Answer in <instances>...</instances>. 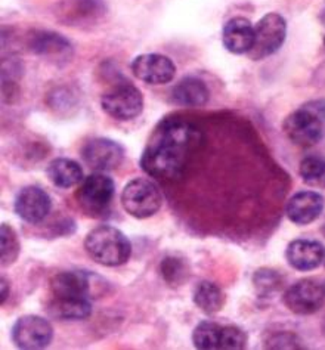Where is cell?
Wrapping results in <instances>:
<instances>
[{
	"mask_svg": "<svg viewBox=\"0 0 325 350\" xmlns=\"http://www.w3.org/2000/svg\"><path fill=\"white\" fill-rule=\"evenodd\" d=\"M201 133L181 117H167L157 124L141 157L142 170L151 178L172 182L182 178L188 155L200 145Z\"/></svg>",
	"mask_w": 325,
	"mask_h": 350,
	"instance_id": "6da1fadb",
	"label": "cell"
},
{
	"mask_svg": "<svg viewBox=\"0 0 325 350\" xmlns=\"http://www.w3.org/2000/svg\"><path fill=\"white\" fill-rule=\"evenodd\" d=\"M85 248L90 259L108 268L125 265L132 256L129 238L114 226L102 225L88 234Z\"/></svg>",
	"mask_w": 325,
	"mask_h": 350,
	"instance_id": "7a4b0ae2",
	"label": "cell"
},
{
	"mask_svg": "<svg viewBox=\"0 0 325 350\" xmlns=\"http://www.w3.org/2000/svg\"><path fill=\"white\" fill-rule=\"evenodd\" d=\"M284 132L289 139L308 148L325 136V100H313L285 118Z\"/></svg>",
	"mask_w": 325,
	"mask_h": 350,
	"instance_id": "3957f363",
	"label": "cell"
},
{
	"mask_svg": "<svg viewBox=\"0 0 325 350\" xmlns=\"http://www.w3.org/2000/svg\"><path fill=\"white\" fill-rule=\"evenodd\" d=\"M122 206L130 216L148 219L159 213L163 206V196L153 180L136 178L125 187L122 192Z\"/></svg>",
	"mask_w": 325,
	"mask_h": 350,
	"instance_id": "277c9868",
	"label": "cell"
},
{
	"mask_svg": "<svg viewBox=\"0 0 325 350\" xmlns=\"http://www.w3.org/2000/svg\"><path fill=\"white\" fill-rule=\"evenodd\" d=\"M116 194L114 180L107 174L94 173L83 179L76 192V198L81 210L89 216H104Z\"/></svg>",
	"mask_w": 325,
	"mask_h": 350,
	"instance_id": "5b68a950",
	"label": "cell"
},
{
	"mask_svg": "<svg viewBox=\"0 0 325 350\" xmlns=\"http://www.w3.org/2000/svg\"><path fill=\"white\" fill-rule=\"evenodd\" d=\"M101 107L109 117L120 122H129L142 113L144 96L141 90L130 83H117L102 95Z\"/></svg>",
	"mask_w": 325,
	"mask_h": 350,
	"instance_id": "8992f818",
	"label": "cell"
},
{
	"mask_svg": "<svg viewBox=\"0 0 325 350\" xmlns=\"http://www.w3.org/2000/svg\"><path fill=\"white\" fill-rule=\"evenodd\" d=\"M287 24L278 14H266L255 27V44L247 55L259 61L271 57L285 42Z\"/></svg>",
	"mask_w": 325,
	"mask_h": 350,
	"instance_id": "52a82bcc",
	"label": "cell"
},
{
	"mask_svg": "<svg viewBox=\"0 0 325 350\" xmlns=\"http://www.w3.org/2000/svg\"><path fill=\"white\" fill-rule=\"evenodd\" d=\"M12 342L18 349L39 350L48 347L53 338V327L48 319L36 315L18 318L11 331Z\"/></svg>",
	"mask_w": 325,
	"mask_h": 350,
	"instance_id": "ba28073f",
	"label": "cell"
},
{
	"mask_svg": "<svg viewBox=\"0 0 325 350\" xmlns=\"http://www.w3.org/2000/svg\"><path fill=\"white\" fill-rule=\"evenodd\" d=\"M284 305L296 315H312L325 301V288L315 280H302L284 293Z\"/></svg>",
	"mask_w": 325,
	"mask_h": 350,
	"instance_id": "9c48e42d",
	"label": "cell"
},
{
	"mask_svg": "<svg viewBox=\"0 0 325 350\" xmlns=\"http://www.w3.org/2000/svg\"><path fill=\"white\" fill-rule=\"evenodd\" d=\"M133 76L148 85L160 86L174 79L176 67L169 57L160 53H144L130 64Z\"/></svg>",
	"mask_w": 325,
	"mask_h": 350,
	"instance_id": "30bf717a",
	"label": "cell"
},
{
	"mask_svg": "<svg viewBox=\"0 0 325 350\" xmlns=\"http://www.w3.org/2000/svg\"><path fill=\"white\" fill-rule=\"evenodd\" d=\"M83 161L96 172H109L117 169L123 161V146L107 137H96L89 141L81 150Z\"/></svg>",
	"mask_w": 325,
	"mask_h": 350,
	"instance_id": "8fae6325",
	"label": "cell"
},
{
	"mask_svg": "<svg viewBox=\"0 0 325 350\" xmlns=\"http://www.w3.org/2000/svg\"><path fill=\"white\" fill-rule=\"evenodd\" d=\"M14 208L24 222L36 225L49 215L52 200L48 192L39 187H25L16 194Z\"/></svg>",
	"mask_w": 325,
	"mask_h": 350,
	"instance_id": "7c38bea8",
	"label": "cell"
},
{
	"mask_svg": "<svg viewBox=\"0 0 325 350\" xmlns=\"http://www.w3.org/2000/svg\"><path fill=\"white\" fill-rule=\"evenodd\" d=\"M95 276L83 271H67L57 273L51 280L53 297L61 299H89L92 297Z\"/></svg>",
	"mask_w": 325,
	"mask_h": 350,
	"instance_id": "4fadbf2b",
	"label": "cell"
},
{
	"mask_svg": "<svg viewBox=\"0 0 325 350\" xmlns=\"http://www.w3.org/2000/svg\"><path fill=\"white\" fill-rule=\"evenodd\" d=\"M325 206V200L318 192L302 191L287 202L285 213L296 225H309L317 220Z\"/></svg>",
	"mask_w": 325,
	"mask_h": 350,
	"instance_id": "5bb4252c",
	"label": "cell"
},
{
	"mask_svg": "<svg viewBox=\"0 0 325 350\" xmlns=\"http://www.w3.org/2000/svg\"><path fill=\"white\" fill-rule=\"evenodd\" d=\"M222 43L231 53H248L255 44V27L247 18H232L222 31Z\"/></svg>",
	"mask_w": 325,
	"mask_h": 350,
	"instance_id": "9a60e30c",
	"label": "cell"
},
{
	"mask_svg": "<svg viewBox=\"0 0 325 350\" xmlns=\"http://www.w3.org/2000/svg\"><path fill=\"white\" fill-rule=\"evenodd\" d=\"M285 257L291 268L297 271H313L324 259V247L318 241H311V239H296L287 247Z\"/></svg>",
	"mask_w": 325,
	"mask_h": 350,
	"instance_id": "2e32d148",
	"label": "cell"
},
{
	"mask_svg": "<svg viewBox=\"0 0 325 350\" xmlns=\"http://www.w3.org/2000/svg\"><path fill=\"white\" fill-rule=\"evenodd\" d=\"M210 98V90L206 83L197 77H185L172 89V103L185 108H198L206 105Z\"/></svg>",
	"mask_w": 325,
	"mask_h": 350,
	"instance_id": "e0dca14e",
	"label": "cell"
},
{
	"mask_svg": "<svg viewBox=\"0 0 325 350\" xmlns=\"http://www.w3.org/2000/svg\"><path fill=\"white\" fill-rule=\"evenodd\" d=\"M29 48L33 53L48 58H67L71 52L70 42L52 31H34L29 39Z\"/></svg>",
	"mask_w": 325,
	"mask_h": 350,
	"instance_id": "ac0fdd59",
	"label": "cell"
},
{
	"mask_svg": "<svg viewBox=\"0 0 325 350\" xmlns=\"http://www.w3.org/2000/svg\"><path fill=\"white\" fill-rule=\"evenodd\" d=\"M46 174L53 185L61 189H70L85 179L81 165L70 159H57L51 161L46 169Z\"/></svg>",
	"mask_w": 325,
	"mask_h": 350,
	"instance_id": "d6986e66",
	"label": "cell"
},
{
	"mask_svg": "<svg viewBox=\"0 0 325 350\" xmlns=\"http://www.w3.org/2000/svg\"><path fill=\"white\" fill-rule=\"evenodd\" d=\"M49 315L61 321H83L90 317L92 305L89 299L53 297L48 306Z\"/></svg>",
	"mask_w": 325,
	"mask_h": 350,
	"instance_id": "ffe728a7",
	"label": "cell"
},
{
	"mask_svg": "<svg viewBox=\"0 0 325 350\" xmlns=\"http://www.w3.org/2000/svg\"><path fill=\"white\" fill-rule=\"evenodd\" d=\"M192 300L195 306L201 309L204 313H207V315L218 313L225 305L224 291L210 281H201L195 285Z\"/></svg>",
	"mask_w": 325,
	"mask_h": 350,
	"instance_id": "44dd1931",
	"label": "cell"
},
{
	"mask_svg": "<svg viewBox=\"0 0 325 350\" xmlns=\"http://www.w3.org/2000/svg\"><path fill=\"white\" fill-rule=\"evenodd\" d=\"M224 325L213 321H203L192 331V343L200 350H220Z\"/></svg>",
	"mask_w": 325,
	"mask_h": 350,
	"instance_id": "7402d4cb",
	"label": "cell"
},
{
	"mask_svg": "<svg viewBox=\"0 0 325 350\" xmlns=\"http://www.w3.org/2000/svg\"><path fill=\"white\" fill-rule=\"evenodd\" d=\"M163 280L170 287H179L190 278V266L178 256H167L160 265Z\"/></svg>",
	"mask_w": 325,
	"mask_h": 350,
	"instance_id": "603a6c76",
	"label": "cell"
},
{
	"mask_svg": "<svg viewBox=\"0 0 325 350\" xmlns=\"http://www.w3.org/2000/svg\"><path fill=\"white\" fill-rule=\"evenodd\" d=\"M20 252L21 245L16 232L11 226L3 224L0 228V260H2L3 268L15 263Z\"/></svg>",
	"mask_w": 325,
	"mask_h": 350,
	"instance_id": "cb8c5ba5",
	"label": "cell"
},
{
	"mask_svg": "<svg viewBox=\"0 0 325 350\" xmlns=\"http://www.w3.org/2000/svg\"><path fill=\"white\" fill-rule=\"evenodd\" d=\"M300 176L313 188H325V160L321 157H306L300 163Z\"/></svg>",
	"mask_w": 325,
	"mask_h": 350,
	"instance_id": "d4e9b609",
	"label": "cell"
},
{
	"mask_svg": "<svg viewBox=\"0 0 325 350\" xmlns=\"http://www.w3.org/2000/svg\"><path fill=\"white\" fill-rule=\"evenodd\" d=\"M255 290L260 297H271L276 291H280L283 285V278L280 273L272 269H259L253 275Z\"/></svg>",
	"mask_w": 325,
	"mask_h": 350,
	"instance_id": "484cf974",
	"label": "cell"
},
{
	"mask_svg": "<svg viewBox=\"0 0 325 350\" xmlns=\"http://www.w3.org/2000/svg\"><path fill=\"white\" fill-rule=\"evenodd\" d=\"M248 336L243 328L237 325H224L220 350H241L247 347Z\"/></svg>",
	"mask_w": 325,
	"mask_h": 350,
	"instance_id": "4316f807",
	"label": "cell"
},
{
	"mask_svg": "<svg viewBox=\"0 0 325 350\" xmlns=\"http://www.w3.org/2000/svg\"><path fill=\"white\" fill-rule=\"evenodd\" d=\"M300 338L296 334L281 331V333H275L266 340V347L269 349H303L300 345Z\"/></svg>",
	"mask_w": 325,
	"mask_h": 350,
	"instance_id": "83f0119b",
	"label": "cell"
},
{
	"mask_svg": "<svg viewBox=\"0 0 325 350\" xmlns=\"http://www.w3.org/2000/svg\"><path fill=\"white\" fill-rule=\"evenodd\" d=\"M0 287H2V303H5L9 296V293H11V284L8 282L5 276H2V284H0Z\"/></svg>",
	"mask_w": 325,
	"mask_h": 350,
	"instance_id": "f1b7e54d",
	"label": "cell"
},
{
	"mask_svg": "<svg viewBox=\"0 0 325 350\" xmlns=\"http://www.w3.org/2000/svg\"><path fill=\"white\" fill-rule=\"evenodd\" d=\"M322 329H324V333H325V321H324V327H322Z\"/></svg>",
	"mask_w": 325,
	"mask_h": 350,
	"instance_id": "f546056e",
	"label": "cell"
},
{
	"mask_svg": "<svg viewBox=\"0 0 325 350\" xmlns=\"http://www.w3.org/2000/svg\"><path fill=\"white\" fill-rule=\"evenodd\" d=\"M324 42H325V40H324Z\"/></svg>",
	"mask_w": 325,
	"mask_h": 350,
	"instance_id": "4dcf8cb0",
	"label": "cell"
}]
</instances>
